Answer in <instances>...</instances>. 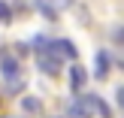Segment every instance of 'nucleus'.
I'll return each mask as SVG.
<instances>
[{
	"label": "nucleus",
	"mask_w": 124,
	"mask_h": 118,
	"mask_svg": "<svg viewBox=\"0 0 124 118\" xmlns=\"http://www.w3.org/2000/svg\"><path fill=\"white\" fill-rule=\"evenodd\" d=\"M36 64H39V70L46 73V76H58L61 73V58L52 52V48H46V52L36 55Z\"/></svg>",
	"instance_id": "f257e3e1"
},
{
	"label": "nucleus",
	"mask_w": 124,
	"mask_h": 118,
	"mask_svg": "<svg viewBox=\"0 0 124 118\" xmlns=\"http://www.w3.org/2000/svg\"><path fill=\"white\" fill-rule=\"evenodd\" d=\"M48 48H52L61 61H64V58H67V61H76V58H79V48L73 46L70 39H54V42H48Z\"/></svg>",
	"instance_id": "f03ea898"
},
{
	"label": "nucleus",
	"mask_w": 124,
	"mask_h": 118,
	"mask_svg": "<svg viewBox=\"0 0 124 118\" xmlns=\"http://www.w3.org/2000/svg\"><path fill=\"white\" fill-rule=\"evenodd\" d=\"M0 73H3V79H12V76H21V64H18L15 55L3 52L0 55Z\"/></svg>",
	"instance_id": "7ed1b4c3"
},
{
	"label": "nucleus",
	"mask_w": 124,
	"mask_h": 118,
	"mask_svg": "<svg viewBox=\"0 0 124 118\" xmlns=\"http://www.w3.org/2000/svg\"><path fill=\"white\" fill-rule=\"evenodd\" d=\"M85 103H88L91 115H100V118H112V109H109V106H106V100H100L97 94H88V97H85Z\"/></svg>",
	"instance_id": "20e7f679"
},
{
	"label": "nucleus",
	"mask_w": 124,
	"mask_h": 118,
	"mask_svg": "<svg viewBox=\"0 0 124 118\" xmlns=\"http://www.w3.org/2000/svg\"><path fill=\"white\" fill-rule=\"evenodd\" d=\"M109 67H112L109 52H97V58H94V73H97V79H106V76H109Z\"/></svg>",
	"instance_id": "39448f33"
},
{
	"label": "nucleus",
	"mask_w": 124,
	"mask_h": 118,
	"mask_svg": "<svg viewBox=\"0 0 124 118\" xmlns=\"http://www.w3.org/2000/svg\"><path fill=\"white\" fill-rule=\"evenodd\" d=\"M67 118H91V109L85 100H73L70 106H67Z\"/></svg>",
	"instance_id": "423d86ee"
},
{
	"label": "nucleus",
	"mask_w": 124,
	"mask_h": 118,
	"mask_svg": "<svg viewBox=\"0 0 124 118\" xmlns=\"http://www.w3.org/2000/svg\"><path fill=\"white\" fill-rule=\"evenodd\" d=\"M85 82H88V73H85L82 67L76 64V67L70 70V88H73V91H82V88H85Z\"/></svg>",
	"instance_id": "0eeeda50"
},
{
	"label": "nucleus",
	"mask_w": 124,
	"mask_h": 118,
	"mask_svg": "<svg viewBox=\"0 0 124 118\" xmlns=\"http://www.w3.org/2000/svg\"><path fill=\"white\" fill-rule=\"evenodd\" d=\"M21 109L27 115H36V112H39V100H36V97H24V100H21Z\"/></svg>",
	"instance_id": "6e6552de"
},
{
	"label": "nucleus",
	"mask_w": 124,
	"mask_h": 118,
	"mask_svg": "<svg viewBox=\"0 0 124 118\" xmlns=\"http://www.w3.org/2000/svg\"><path fill=\"white\" fill-rule=\"evenodd\" d=\"M21 85H24V79H21V76L6 79V94H18V91H21Z\"/></svg>",
	"instance_id": "1a4fd4ad"
},
{
	"label": "nucleus",
	"mask_w": 124,
	"mask_h": 118,
	"mask_svg": "<svg viewBox=\"0 0 124 118\" xmlns=\"http://www.w3.org/2000/svg\"><path fill=\"white\" fill-rule=\"evenodd\" d=\"M9 15H12V12H9V6L0 0V21H9Z\"/></svg>",
	"instance_id": "9d476101"
},
{
	"label": "nucleus",
	"mask_w": 124,
	"mask_h": 118,
	"mask_svg": "<svg viewBox=\"0 0 124 118\" xmlns=\"http://www.w3.org/2000/svg\"><path fill=\"white\" fill-rule=\"evenodd\" d=\"M58 3H61V6H67V3H73V0H58Z\"/></svg>",
	"instance_id": "9b49d317"
}]
</instances>
